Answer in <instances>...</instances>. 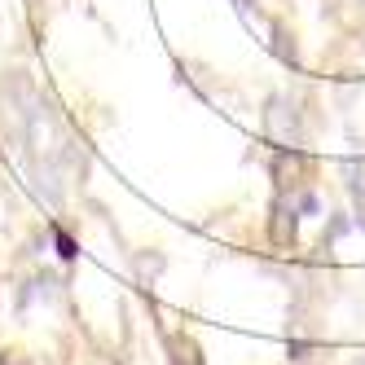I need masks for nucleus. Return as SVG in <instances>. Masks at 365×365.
I'll list each match as a JSON object with an SVG mask.
<instances>
[{
  "label": "nucleus",
  "instance_id": "obj_1",
  "mask_svg": "<svg viewBox=\"0 0 365 365\" xmlns=\"http://www.w3.org/2000/svg\"><path fill=\"white\" fill-rule=\"evenodd\" d=\"M264 133L282 145H291L299 150L304 145V123H299V110H295V101H286V97H273L269 101V110H264Z\"/></svg>",
  "mask_w": 365,
  "mask_h": 365
},
{
  "label": "nucleus",
  "instance_id": "obj_2",
  "mask_svg": "<svg viewBox=\"0 0 365 365\" xmlns=\"http://www.w3.org/2000/svg\"><path fill=\"white\" fill-rule=\"evenodd\" d=\"M299 207H295V198H286V194H277V202H273V242L277 247H286V242H295V229H299Z\"/></svg>",
  "mask_w": 365,
  "mask_h": 365
},
{
  "label": "nucleus",
  "instance_id": "obj_3",
  "mask_svg": "<svg viewBox=\"0 0 365 365\" xmlns=\"http://www.w3.org/2000/svg\"><path fill=\"white\" fill-rule=\"evenodd\" d=\"M344 176H348V190H352V198L361 202V225H365V159H352V163L344 168Z\"/></svg>",
  "mask_w": 365,
  "mask_h": 365
},
{
  "label": "nucleus",
  "instance_id": "obj_4",
  "mask_svg": "<svg viewBox=\"0 0 365 365\" xmlns=\"http://www.w3.org/2000/svg\"><path fill=\"white\" fill-rule=\"evenodd\" d=\"M172 352H176V365H202L198 344H194L190 334H172Z\"/></svg>",
  "mask_w": 365,
  "mask_h": 365
},
{
  "label": "nucleus",
  "instance_id": "obj_5",
  "mask_svg": "<svg viewBox=\"0 0 365 365\" xmlns=\"http://www.w3.org/2000/svg\"><path fill=\"white\" fill-rule=\"evenodd\" d=\"M53 242H58V255H62V259H75V255H80V251H75V238H71L62 225H53Z\"/></svg>",
  "mask_w": 365,
  "mask_h": 365
},
{
  "label": "nucleus",
  "instance_id": "obj_6",
  "mask_svg": "<svg viewBox=\"0 0 365 365\" xmlns=\"http://www.w3.org/2000/svg\"><path fill=\"white\" fill-rule=\"evenodd\" d=\"M233 5H242V9H255V0H233Z\"/></svg>",
  "mask_w": 365,
  "mask_h": 365
},
{
  "label": "nucleus",
  "instance_id": "obj_7",
  "mask_svg": "<svg viewBox=\"0 0 365 365\" xmlns=\"http://www.w3.org/2000/svg\"><path fill=\"white\" fill-rule=\"evenodd\" d=\"M0 365H9V356H0Z\"/></svg>",
  "mask_w": 365,
  "mask_h": 365
}]
</instances>
